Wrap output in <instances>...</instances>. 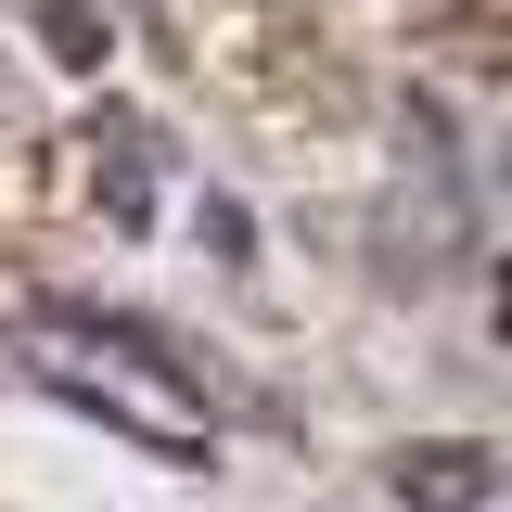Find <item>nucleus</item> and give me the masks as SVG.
Masks as SVG:
<instances>
[{"instance_id": "1", "label": "nucleus", "mask_w": 512, "mask_h": 512, "mask_svg": "<svg viewBox=\"0 0 512 512\" xmlns=\"http://www.w3.org/2000/svg\"><path fill=\"white\" fill-rule=\"evenodd\" d=\"M128 320H90V308H52L13 333V359L52 384V397H77V410H103L116 436H141L154 461H205V410L180 397V372H116Z\"/></svg>"}, {"instance_id": "4", "label": "nucleus", "mask_w": 512, "mask_h": 512, "mask_svg": "<svg viewBox=\"0 0 512 512\" xmlns=\"http://www.w3.org/2000/svg\"><path fill=\"white\" fill-rule=\"evenodd\" d=\"M103 205L141 218V128H116V154H103Z\"/></svg>"}, {"instance_id": "3", "label": "nucleus", "mask_w": 512, "mask_h": 512, "mask_svg": "<svg viewBox=\"0 0 512 512\" xmlns=\"http://www.w3.org/2000/svg\"><path fill=\"white\" fill-rule=\"evenodd\" d=\"M39 39H52V64H103V13L90 0H39Z\"/></svg>"}, {"instance_id": "2", "label": "nucleus", "mask_w": 512, "mask_h": 512, "mask_svg": "<svg viewBox=\"0 0 512 512\" xmlns=\"http://www.w3.org/2000/svg\"><path fill=\"white\" fill-rule=\"evenodd\" d=\"M384 500L397 512H500V448L487 436H410L384 461Z\"/></svg>"}]
</instances>
